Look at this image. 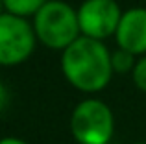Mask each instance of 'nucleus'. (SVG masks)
I'll use <instances>...</instances> for the list:
<instances>
[{"label":"nucleus","instance_id":"1","mask_svg":"<svg viewBox=\"0 0 146 144\" xmlns=\"http://www.w3.org/2000/svg\"><path fill=\"white\" fill-rule=\"evenodd\" d=\"M61 72L74 89L100 92L113 78L111 52L102 41L78 37L61 52Z\"/></svg>","mask_w":146,"mask_h":144},{"label":"nucleus","instance_id":"2","mask_svg":"<svg viewBox=\"0 0 146 144\" xmlns=\"http://www.w3.org/2000/svg\"><path fill=\"white\" fill-rule=\"evenodd\" d=\"M32 26L37 41L57 52H63L82 37L78 13L65 0H48L32 18Z\"/></svg>","mask_w":146,"mask_h":144},{"label":"nucleus","instance_id":"3","mask_svg":"<svg viewBox=\"0 0 146 144\" xmlns=\"http://www.w3.org/2000/svg\"><path fill=\"white\" fill-rule=\"evenodd\" d=\"M70 133L78 144H109L115 133L111 107L98 98L82 100L70 115Z\"/></svg>","mask_w":146,"mask_h":144},{"label":"nucleus","instance_id":"4","mask_svg":"<svg viewBox=\"0 0 146 144\" xmlns=\"http://www.w3.org/2000/svg\"><path fill=\"white\" fill-rule=\"evenodd\" d=\"M37 37L28 18L0 15V67H17L33 54Z\"/></svg>","mask_w":146,"mask_h":144},{"label":"nucleus","instance_id":"5","mask_svg":"<svg viewBox=\"0 0 146 144\" xmlns=\"http://www.w3.org/2000/svg\"><path fill=\"white\" fill-rule=\"evenodd\" d=\"M76 13L82 37L104 43L107 37H115L124 11L117 0H83Z\"/></svg>","mask_w":146,"mask_h":144},{"label":"nucleus","instance_id":"6","mask_svg":"<svg viewBox=\"0 0 146 144\" xmlns=\"http://www.w3.org/2000/svg\"><path fill=\"white\" fill-rule=\"evenodd\" d=\"M115 41L120 50L131 55H146V7H131L122 13Z\"/></svg>","mask_w":146,"mask_h":144},{"label":"nucleus","instance_id":"7","mask_svg":"<svg viewBox=\"0 0 146 144\" xmlns=\"http://www.w3.org/2000/svg\"><path fill=\"white\" fill-rule=\"evenodd\" d=\"M48 0H2L4 13L15 15L21 18L35 17L37 11L46 4Z\"/></svg>","mask_w":146,"mask_h":144},{"label":"nucleus","instance_id":"8","mask_svg":"<svg viewBox=\"0 0 146 144\" xmlns=\"http://www.w3.org/2000/svg\"><path fill=\"white\" fill-rule=\"evenodd\" d=\"M135 55H131L126 50H115L111 52V67H113V72H118V74H126V72H131L133 67H135Z\"/></svg>","mask_w":146,"mask_h":144},{"label":"nucleus","instance_id":"9","mask_svg":"<svg viewBox=\"0 0 146 144\" xmlns=\"http://www.w3.org/2000/svg\"><path fill=\"white\" fill-rule=\"evenodd\" d=\"M131 76H133V83L139 90L146 92V55L137 59L135 67L131 70Z\"/></svg>","mask_w":146,"mask_h":144},{"label":"nucleus","instance_id":"10","mask_svg":"<svg viewBox=\"0 0 146 144\" xmlns=\"http://www.w3.org/2000/svg\"><path fill=\"white\" fill-rule=\"evenodd\" d=\"M0 144H28V142L19 137H4V139H0Z\"/></svg>","mask_w":146,"mask_h":144},{"label":"nucleus","instance_id":"11","mask_svg":"<svg viewBox=\"0 0 146 144\" xmlns=\"http://www.w3.org/2000/svg\"><path fill=\"white\" fill-rule=\"evenodd\" d=\"M6 104H7V90H6V87L0 83V111L6 107Z\"/></svg>","mask_w":146,"mask_h":144},{"label":"nucleus","instance_id":"12","mask_svg":"<svg viewBox=\"0 0 146 144\" xmlns=\"http://www.w3.org/2000/svg\"><path fill=\"white\" fill-rule=\"evenodd\" d=\"M135 144H146V142H144V141H141V142H135Z\"/></svg>","mask_w":146,"mask_h":144},{"label":"nucleus","instance_id":"13","mask_svg":"<svg viewBox=\"0 0 146 144\" xmlns=\"http://www.w3.org/2000/svg\"><path fill=\"white\" fill-rule=\"evenodd\" d=\"M0 7H2V0H0ZM0 15H2V11H0Z\"/></svg>","mask_w":146,"mask_h":144}]
</instances>
